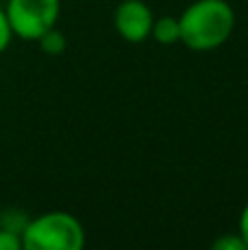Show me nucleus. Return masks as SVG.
<instances>
[{
  "label": "nucleus",
  "instance_id": "9d476101",
  "mask_svg": "<svg viewBox=\"0 0 248 250\" xmlns=\"http://www.w3.org/2000/svg\"><path fill=\"white\" fill-rule=\"evenodd\" d=\"M0 250H24L22 248V237L0 229Z\"/></svg>",
  "mask_w": 248,
  "mask_h": 250
},
{
  "label": "nucleus",
  "instance_id": "f257e3e1",
  "mask_svg": "<svg viewBox=\"0 0 248 250\" xmlns=\"http://www.w3.org/2000/svg\"><path fill=\"white\" fill-rule=\"evenodd\" d=\"M180 44L196 53L215 51L235 31V9L228 0H193L178 16Z\"/></svg>",
  "mask_w": 248,
  "mask_h": 250
},
{
  "label": "nucleus",
  "instance_id": "9b49d317",
  "mask_svg": "<svg viewBox=\"0 0 248 250\" xmlns=\"http://www.w3.org/2000/svg\"><path fill=\"white\" fill-rule=\"evenodd\" d=\"M237 233L242 235V239L246 242V248H248V202L244 204L240 213V222H237Z\"/></svg>",
  "mask_w": 248,
  "mask_h": 250
},
{
  "label": "nucleus",
  "instance_id": "7ed1b4c3",
  "mask_svg": "<svg viewBox=\"0 0 248 250\" xmlns=\"http://www.w3.org/2000/svg\"><path fill=\"white\" fill-rule=\"evenodd\" d=\"M4 13L13 38L35 42L42 33L57 26L62 0H7Z\"/></svg>",
  "mask_w": 248,
  "mask_h": 250
},
{
  "label": "nucleus",
  "instance_id": "20e7f679",
  "mask_svg": "<svg viewBox=\"0 0 248 250\" xmlns=\"http://www.w3.org/2000/svg\"><path fill=\"white\" fill-rule=\"evenodd\" d=\"M154 18L156 16L145 0H121L114 9V29L121 40L141 44L152 35Z\"/></svg>",
  "mask_w": 248,
  "mask_h": 250
},
{
  "label": "nucleus",
  "instance_id": "1a4fd4ad",
  "mask_svg": "<svg viewBox=\"0 0 248 250\" xmlns=\"http://www.w3.org/2000/svg\"><path fill=\"white\" fill-rule=\"evenodd\" d=\"M11 40H13V31H11V26H9V20H7V13H4V7L0 4V55H2V53L9 48Z\"/></svg>",
  "mask_w": 248,
  "mask_h": 250
},
{
  "label": "nucleus",
  "instance_id": "39448f33",
  "mask_svg": "<svg viewBox=\"0 0 248 250\" xmlns=\"http://www.w3.org/2000/svg\"><path fill=\"white\" fill-rule=\"evenodd\" d=\"M149 38L158 42L161 46H174L180 42V22L178 16H161L154 18L152 35Z\"/></svg>",
  "mask_w": 248,
  "mask_h": 250
},
{
  "label": "nucleus",
  "instance_id": "f03ea898",
  "mask_svg": "<svg viewBox=\"0 0 248 250\" xmlns=\"http://www.w3.org/2000/svg\"><path fill=\"white\" fill-rule=\"evenodd\" d=\"M86 230L68 211H46L31 217L22 233L24 250H82Z\"/></svg>",
  "mask_w": 248,
  "mask_h": 250
},
{
  "label": "nucleus",
  "instance_id": "6e6552de",
  "mask_svg": "<svg viewBox=\"0 0 248 250\" xmlns=\"http://www.w3.org/2000/svg\"><path fill=\"white\" fill-rule=\"evenodd\" d=\"M215 250H248L240 233H224L213 242Z\"/></svg>",
  "mask_w": 248,
  "mask_h": 250
},
{
  "label": "nucleus",
  "instance_id": "0eeeda50",
  "mask_svg": "<svg viewBox=\"0 0 248 250\" xmlns=\"http://www.w3.org/2000/svg\"><path fill=\"white\" fill-rule=\"evenodd\" d=\"M35 42L40 44V48H42V53H46V55H62V53L66 51V46H68V40H66V35L62 33L57 26H53V29H48L46 33H42Z\"/></svg>",
  "mask_w": 248,
  "mask_h": 250
},
{
  "label": "nucleus",
  "instance_id": "423d86ee",
  "mask_svg": "<svg viewBox=\"0 0 248 250\" xmlns=\"http://www.w3.org/2000/svg\"><path fill=\"white\" fill-rule=\"evenodd\" d=\"M29 220L31 217L26 215V211L16 208V207H9V208L0 211V229L9 230V233H13V235H20V237H22V233H24Z\"/></svg>",
  "mask_w": 248,
  "mask_h": 250
}]
</instances>
